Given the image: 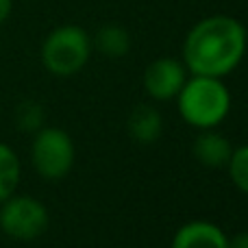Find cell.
I'll return each instance as SVG.
<instances>
[{
  "label": "cell",
  "instance_id": "6da1fadb",
  "mask_svg": "<svg viewBox=\"0 0 248 248\" xmlns=\"http://www.w3.org/2000/svg\"><path fill=\"white\" fill-rule=\"evenodd\" d=\"M246 52V29L229 16L198 22L183 44V59L192 74L224 77L237 68Z\"/></svg>",
  "mask_w": 248,
  "mask_h": 248
},
{
  "label": "cell",
  "instance_id": "7a4b0ae2",
  "mask_svg": "<svg viewBox=\"0 0 248 248\" xmlns=\"http://www.w3.org/2000/svg\"><path fill=\"white\" fill-rule=\"evenodd\" d=\"M179 98V111L185 122L198 128H214L227 118L231 109V94L216 77L194 74L185 81Z\"/></svg>",
  "mask_w": 248,
  "mask_h": 248
},
{
  "label": "cell",
  "instance_id": "3957f363",
  "mask_svg": "<svg viewBox=\"0 0 248 248\" xmlns=\"http://www.w3.org/2000/svg\"><path fill=\"white\" fill-rule=\"evenodd\" d=\"M90 59V37L81 26L65 24L48 33L42 44V61L48 72L70 77Z\"/></svg>",
  "mask_w": 248,
  "mask_h": 248
},
{
  "label": "cell",
  "instance_id": "277c9868",
  "mask_svg": "<svg viewBox=\"0 0 248 248\" xmlns=\"http://www.w3.org/2000/svg\"><path fill=\"white\" fill-rule=\"evenodd\" d=\"M0 205V229L11 240H37L48 229V209L37 198L11 194Z\"/></svg>",
  "mask_w": 248,
  "mask_h": 248
},
{
  "label": "cell",
  "instance_id": "5b68a950",
  "mask_svg": "<svg viewBox=\"0 0 248 248\" xmlns=\"http://www.w3.org/2000/svg\"><path fill=\"white\" fill-rule=\"evenodd\" d=\"M33 166L44 179H61L74 166L72 137L61 128H39L31 148Z\"/></svg>",
  "mask_w": 248,
  "mask_h": 248
},
{
  "label": "cell",
  "instance_id": "8992f818",
  "mask_svg": "<svg viewBox=\"0 0 248 248\" xmlns=\"http://www.w3.org/2000/svg\"><path fill=\"white\" fill-rule=\"evenodd\" d=\"M187 81V74L181 61L172 57H161L146 68L144 87L155 100H170L181 92Z\"/></svg>",
  "mask_w": 248,
  "mask_h": 248
},
{
  "label": "cell",
  "instance_id": "52a82bcc",
  "mask_svg": "<svg viewBox=\"0 0 248 248\" xmlns=\"http://www.w3.org/2000/svg\"><path fill=\"white\" fill-rule=\"evenodd\" d=\"M172 248H229V237L211 222H187L176 231Z\"/></svg>",
  "mask_w": 248,
  "mask_h": 248
},
{
  "label": "cell",
  "instance_id": "ba28073f",
  "mask_svg": "<svg viewBox=\"0 0 248 248\" xmlns=\"http://www.w3.org/2000/svg\"><path fill=\"white\" fill-rule=\"evenodd\" d=\"M233 155L231 141L216 131H205L194 140V157L205 168H224Z\"/></svg>",
  "mask_w": 248,
  "mask_h": 248
},
{
  "label": "cell",
  "instance_id": "9c48e42d",
  "mask_svg": "<svg viewBox=\"0 0 248 248\" xmlns=\"http://www.w3.org/2000/svg\"><path fill=\"white\" fill-rule=\"evenodd\" d=\"M161 131H163V120H161V113L155 107L140 105L131 113V118H128V133L140 144H153V141H157L161 137Z\"/></svg>",
  "mask_w": 248,
  "mask_h": 248
},
{
  "label": "cell",
  "instance_id": "30bf717a",
  "mask_svg": "<svg viewBox=\"0 0 248 248\" xmlns=\"http://www.w3.org/2000/svg\"><path fill=\"white\" fill-rule=\"evenodd\" d=\"M20 159L13 153V148L4 141H0V202L7 201L20 183Z\"/></svg>",
  "mask_w": 248,
  "mask_h": 248
},
{
  "label": "cell",
  "instance_id": "8fae6325",
  "mask_svg": "<svg viewBox=\"0 0 248 248\" xmlns=\"http://www.w3.org/2000/svg\"><path fill=\"white\" fill-rule=\"evenodd\" d=\"M96 44H98L100 52L107 57H124L131 48V37H128L126 29L118 24H107L98 31V37H96Z\"/></svg>",
  "mask_w": 248,
  "mask_h": 248
},
{
  "label": "cell",
  "instance_id": "7c38bea8",
  "mask_svg": "<svg viewBox=\"0 0 248 248\" xmlns=\"http://www.w3.org/2000/svg\"><path fill=\"white\" fill-rule=\"evenodd\" d=\"M227 168L235 187H240L244 194H248V144L233 150Z\"/></svg>",
  "mask_w": 248,
  "mask_h": 248
},
{
  "label": "cell",
  "instance_id": "4fadbf2b",
  "mask_svg": "<svg viewBox=\"0 0 248 248\" xmlns=\"http://www.w3.org/2000/svg\"><path fill=\"white\" fill-rule=\"evenodd\" d=\"M44 122V109L37 103H24L17 109V124L22 131H39Z\"/></svg>",
  "mask_w": 248,
  "mask_h": 248
},
{
  "label": "cell",
  "instance_id": "5bb4252c",
  "mask_svg": "<svg viewBox=\"0 0 248 248\" xmlns=\"http://www.w3.org/2000/svg\"><path fill=\"white\" fill-rule=\"evenodd\" d=\"M229 248H248V233H237L235 237L229 240Z\"/></svg>",
  "mask_w": 248,
  "mask_h": 248
},
{
  "label": "cell",
  "instance_id": "9a60e30c",
  "mask_svg": "<svg viewBox=\"0 0 248 248\" xmlns=\"http://www.w3.org/2000/svg\"><path fill=\"white\" fill-rule=\"evenodd\" d=\"M11 9H13V0H0V24L7 22V17L11 16Z\"/></svg>",
  "mask_w": 248,
  "mask_h": 248
}]
</instances>
